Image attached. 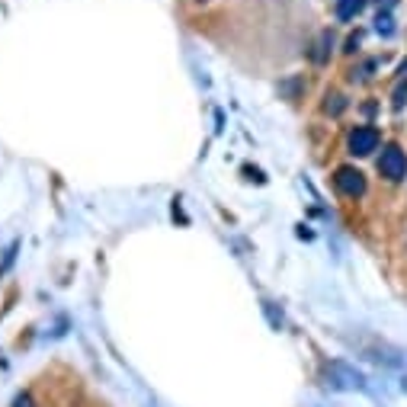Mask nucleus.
Listing matches in <instances>:
<instances>
[{
  "label": "nucleus",
  "mask_w": 407,
  "mask_h": 407,
  "mask_svg": "<svg viewBox=\"0 0 407 407\" xmlns=\"http://www.w3.org/2000/svg\"><path fill=\"white\" fill-rule=\"evenodd\" d=\"M324 378L331 388H337V392H366V388H369L366 375H362L356 366H350V362H327Z\"/></svg>",
  "instance_id": "1"
},
{
  "label": "nucleus",
  "mask_w": 407,
  "mask_h": 407,
  "mask_svg": "<svg viewBox=\"0 0 407 407\" xmlns=\"http://www.w3.org/2000/svg\"><path fill=\"white\" fill-rule=\"evenodd\" d=\"M378 174L388 183H401L407 177V154L401 151L398 144H385L382 158H378Z\"/></svg>",
  "instance_id": "2"
},
{
  "label": "nucleus",
  "mask_w": 407,
  "mask_h": 407,
  "mask_svg": "<svg viewBox=\"0 0 407 407\" xmlns=\"http://www.w3.org/2000/svg\"><path fill=\"white\" fill-rule=\"evenodd\" d=\"M378 132L372 125H359V128H353L350 132V142H347V148H350V154L353 158H369L372 151H378Z\"/></svg>",
  "instance_id": "3"
},
{
  "label": "nucleus",
  "mask_w": 407,
  "mask_h": 407,
  "mask_svg": "<svg viewBox=\"0 0 407 407\" xmlns=\"http://www.w3.org/2000/svg\"><path fill=\"white\" fill-rule=\"evenodd\" d=\"M333 183H337V189L350 199H359L362 193H366V177H362V170H356V167H337Z\"/></svg>",
  "instance_id": "4"
},
{
  "label": "nucleus",
  "mask_w": 407,
  "mask_h": 407,
  "mask_svg": "<svg viewBox=\"0 0 407 407\" xmlns=\"http://www.w3.org/2000/svg\"><path fill=\"white\" fill-rule=\"evenodd\" d=\"M331 46H333V32L331 29H324L321 36H317V42H315V48H311V61L315 64H327V58H331Z\"/></svg>",
  "instance_id": "5"
},
{
  "label": "nucleus",
  "mask_w": 407,
  "mask_h": 407,
  "mask_svg": "<svg viewBox=\"0 0 407 407\" xmlns=\"http://www.w3.org/2000/svg\"><path fill=\"white\" fill-rule=\"evenodd\" d=\"M362 7H366V0H333V10H337V20H340V23H350V20H356V16L362 13Z\"/></svg>",
  "instance_id": "6"
},
{
  "label": "nucleus",
  "mask_w": 407,
  "mask_h": 407,
  "mask_svg": "<svg viewBox=\"0 0 407 407\" xmlns=\"http://www.w3.org/2000/svg\"><path fill=\"white\" fill-rule=\"evenodd\" d=\"M375 32L378 36H385V39H392L394 32V16H392V10H378V16H375Z\"/></svg>",
  "instance_id": "7"
},
{
  "label": "nucleus",
  "mask_w": 407,
  "mask_h": 407,
  "mask_svg": "<svg viewBox=\"0 0 407 407\" xmlns=\"http://www.w3.org/2000/svg\"><path fill=\"white\" fill-rule=\"evenodd\" d=\"M343 109H347V97H343V93H327L324 97V113L327 116H343Z\"/></svg>",
  "instance_id": "8"
},
{
  "label": "nucleus",
  "mask_w": 407,
  "mask_h": 407,
  "mask_svg": "<svg viewBox=\"0 0 407 407\" xmlns=\"http://www.w3.org/2000/svg\"><path fill=\"white\" fill-rule=\"evenodd\" d=\"M375 68H378V61H362L359 68H353V74H350V77H353V81H369V74Z\"/></svg>",
  "instance_id": "9"
},
{
  "label": "nucleus",
  "mask_w": 407,
  "mask_h": 407,
  "mask_svg": "<svg viewBox=\"0 0 407 407\" xmlns=\"http://www.w3.org/2000/svg\"><path fill=\"white\" fill-rule=\"evenodd\" d=\"M263 311H266V317H270L273 331H280V327H282V311H276V305H273V302H263Z\"/></svg>",
  "instance_id": "10"
},
{
  "label": "nucleus",
  "mask_w": 407,
  "mask_h": 407,
  "mask_svg": "<svg viewBox=\"0 0 407 407\" xmlns=\"http://www.w3.org/2000/svg\"><path fill=\"white\" fill-rule=\"evenodd\" d=\"M16 250H20V241H13V244H10L7 256H4V263H0V276H4V273H7L10 266H13V260H16Z\"/></svg>",
  "instance_id": "11"
},
{
  "label": "nucleus",
  "mask_w": 407,
  "mask_h": 407,
  "mask_svg": "<svg viewBox=\"0 0 407 407\" xmlns=\"http://www.w3.org/2000/svg\"><path fill=\"white\" fill-rule=\"evenodd\" d=\"M404 97H407V81H401V87L394 90V99H392L394 109H404Z\"/></svg>",
  "instance_id": "12"
},
{
  "label": "nucleus",
  "mask_w": 407,
  "mask_h": 407,
  "mask_svg": "<svg viewBox=\"0 0 407 407\" xmlns=\"http://www.w3.org/2000/svg\"><path fill=\"white\" fill-rule=\"evenodd\" d=\"M13 407H36V401H32L29 392H20V394L13 398Z\"/></svg>",
  "instance_id": "13"
},
{
  "label": "nucleus",
  "mask_w": 407,
  "mask_h": 407,
  "mask_svg": "<svg viewBox=\"0 0 407 407\" xmlns=\"http://www.w3.org/2000/svg\"><path fill=\"white\" fill-rule=\"evenodd\" d=\"M359 39H362L359 32H353V36L347 39V52H356V48H359Z\"/></svg>",
  "instance_id": "14"
},
{
  "label": "nucleus",
  "mask_w": 407,
  "mask_h": 407,
  "mask_svg": "<svg viewBox=\"0 0 407 407\" xmlns=\"http://www.w3.org/2000/svg\"><path fill=\"white\" fill-rule=\"evenodd\" d=\"M375 4H378V7H382V10H392L394 4H398V0H375Z\"/></svg>",
  "instance_id": "15"
},
{
  "label": "nucleus",
  "mask_w": 407,
  "mask_h": 407,
  "mask_svg": "<svg viewBox=\"0 0 407 407\" xmlns=\"http://www.w3.org/2000/svg\"><path fill=\"white\" fill-rule=\"evenodd\" d=\"M401 388H404V394H407V375H404V378H401Z\"/></svg>",
  "instance_id": "16"
}]
</instances>
